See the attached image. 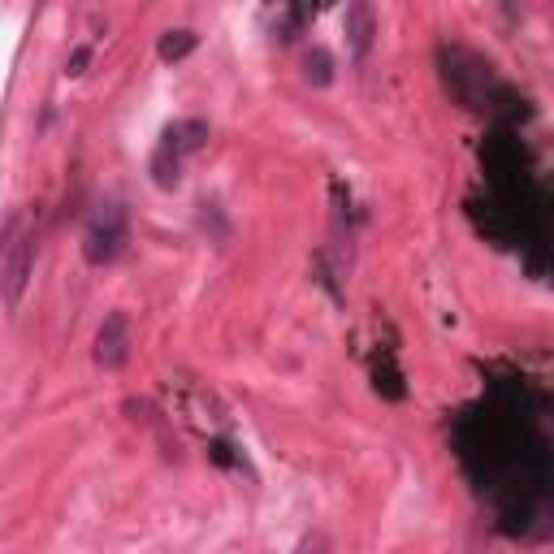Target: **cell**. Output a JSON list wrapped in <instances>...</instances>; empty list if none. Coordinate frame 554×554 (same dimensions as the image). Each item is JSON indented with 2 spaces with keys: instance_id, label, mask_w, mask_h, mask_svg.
Masks as SVG:
<instances>
[{
  "instance_id": "cell-7",
  "label": "cell",
  "mask_w": 554,
  "mask_h": 554,
  "mask_svg": "<svg viewBox=\"0 0 554 554\" xmlns=\"http://www.w3.org/2000/svg\"><path fill=\"white\" fill-rule=\"evenodd\" d=\"M303 65H308V83H316V87H325L329 78H334V61H329L325 48H312L308 57H303Z\"/></svg>"
},
{
  "instance_id": "cell-5",
  "label": "cell",
  "mask_w": 554,
  "mask_h": 554,
  "mask_svg": "<svg viewBox=\"0 0 554 554\" xmlns=\"http://www.w3.org/2000/svg\"><path fill=\"white\" fill-rule=\"evenodd\" d=\"M377 39V13H373V0H351L347 5V44L355 57H368Z\"/></svg>"
},
{
  "instance_id": "cell-4",
  "label": "cell",
  "mask_w": 554,
  "mask_h": 554,
  "mask_svg": "<svg viewBox=\"0 0 554 554\" xmlns=\"http://www.w3.org/2000/svg\"><path fill=\"white\" fill-rule=\"evenodd\" d=\"M130 360V316L109 312L96 329V364L100 368H122Z\"/></svg>"
},
{
  "instance_id": "cell-6",
  "label": "cell",
  "mask_w": 554,
  "mask_h": 554,
  "mask_svg": "<svg viewBox=\"0 0 554 554\" xmlns=\"http://www.w3.org/2000/svg\"><path fill=\"white\" fill-rule=\"evenodd\" d=\"M195 52V31H165L161 44H156V57L161 61H182Z\"/></svg>"
},
{
  "instance_id": "cell-8",
  "label": "cell",
  "mask_w": 554,
  "mask_h": 554,
  "mask_svg": "<svg viewBox=\"0 0 554 554\" xmlns=\"http://www.w3.org/2000/svg\"><path fill=\"white\" fill-rule=\"evenodd\" d=\"M87 61H91V48H78L74 57H70V65H65V74H70V78H78V74L87 70Z\"/></svg>"
},
{
  "instance_id": "cell-2",
  "label": "cell",
  "mask_w": 554,
  "mask_h": 554,
  "mask_svg": "<svg viewBox=\"0 0 554 554\" xmlns=\"http://www.w3.org/2000/svg\"><path fill=\"white\" fill-rule=\"evenodd\" d=\"M35 273V230L26 221H13L5 234V247H0V299L9 308H18L26 286H31Z\"/></svg>"
},
{
  "instance_id": "cell-1",
  "label": "cell",
  "mask_w": 554,
  "mask_h": 554,
  "mask_svg": "<svg viewBox=\"0 0 554 554\" xmlns=\"http://www.w3.org/2000/svg\"><path fill=\"white\" fill-rule=\"evenodd\" d=\"M208 139V122H200V117H187V122H174L165 126L161 143H156L152 152V182L161 191H174L182 182V161H187L191 152H200Z\"/></svg>"
},
{
  "instance_id": "cell-3",
  "label": "cell",
  "mask_w": 554,
  "mask_h": 554,
  "mask_svg": "<svg viewBox=\"0 0 554 554\" xmlns=\"http://www.w3.org/2000/svg\"><path fill=\"white\" fill-rule=\"evenodd\" d=\"M126 247V213L117 204H100L87 221V234H83V256L87 265H113Z\"/></svg>"
}]
</instances>
